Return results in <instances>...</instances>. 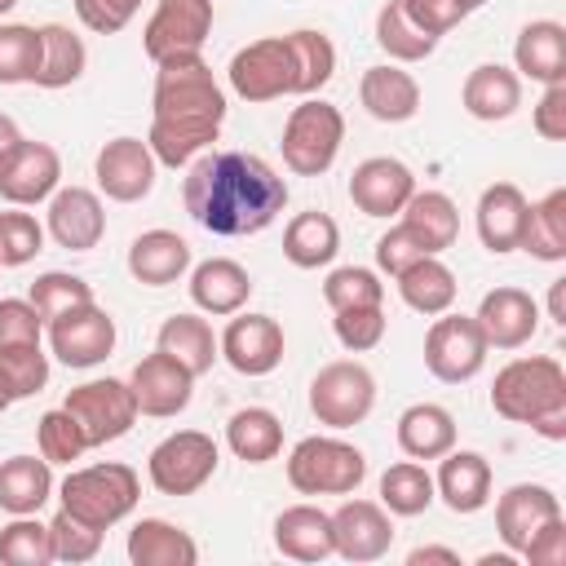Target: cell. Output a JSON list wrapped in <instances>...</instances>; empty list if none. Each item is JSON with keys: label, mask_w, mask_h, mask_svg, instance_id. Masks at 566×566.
Returning a JSON list of instances; mask_svg holds the SVG:
<instances>
[{"label": "cell", "mask_w": 566, "mask_h": 566, "mask_svg": "<svg viewBox=\"0 0 566 566\" xmlns=\"http://www.w3.org/2000/svg\"><path fill=\"white\" fill-rule=\"evenodd\" d=\"M208 31H212V0H159L142 31V49L159 66L168 57L199 53Z\"/></svg>", "instance_id": "7c38bea8"}, {"label": "cell", "mask_w": 566, "mask_h": 566, "mask_svg": "<svg viewBox=\"0 0 566 566\" xmlns=\"http://www.w3.org/2000/svg\"><path fill=\"white\" fill-rule=\"evenodd\" d=\"M358 102L380 124H402L420 111V84L402 66H367L358 80Z\"/></svg>", "instance_id": "484cf974"}, {"label": "cell", "mask_w": 566, "mask_h": 566, "mask_svg": "<svg viewBox=\"0 0 566 566\" xmlns=\"http://www.w3.org/2000/svg\"><path fill=\"white\" fill-rule=\"evenodd\" d=\"M128 389H133V398H137V416L164 420V416H177V411L190 407L195 376H190L172 354L155 349V354H146V358L133 367Z\"/></svg>", "instance_id": "e0dca14e"}, {"label": "cell", "mask_w": 566, "mask_h": 566, "mask_svg": "<svg viewBox=\"0 0 566 566\" xmlns=\"http://www.w3.org/2000/svg\"><path fill=\"white\" fill-rule=\"evenodd\" d=\"M62 407L75 416L88 447H106V442L124 438L137 424V398H133L128 380H115V376L75 385Z\"/></svg>", "instance_id": "9c48e42d"}, {"label": "cell", "mask_w": 566, "mask_h": 566, "mask_svg": "<svg viewBox=\"0 0 566 566\" xmlns=\"http://www.w3.org/2000/svg\"><path fill=\"white\" fill-rule=\"evenodd\" d=\"M398 4L429 35H447L451 27H460L473 13V0H398Z\"/></svg>", "instance_id": "db71d44e"}, {"label": "cell", "mask_w": 566, "mask_h": 566, "mask_svg": "<svg viewBox=\"0 0 566 566\" xmlns=\"http://www.w3.org/2000/svg\"><path fill=\"white\" fill-rule=\"evenodd\" d=\"M473 318L482 327L486 349H522L539 327V305L522 287H491Z\"/></svg>", "instance_id": "7402d4cb"}, {"label": "cell", "mask_w": 566, "mask_h": 566, "mask_svg": "<svg viewBox=\"0 0 566 566\" xmlns=\"http://www.w3.org/2000/svg\"><path fill=\"white\" fill-rule=\"evenodd\" d=\"M332 544L345 562H380L394 544L389 509L376 500H345L332 513Z\"/></svg>", "instance_id": "ac0fdd59"}, {"label": "cell", "mask_w": 566, "mask_h": 566, "mask_svg": "<svg viewBox=\"0 0 566 566\" xmlns=\"http://www.w3.org/2000/svg\"><path fill=\"white\" fill-rule=\"evenodd\" d=\"M433 500H438V491H433V478L420 460L407 455V460H398L380 473V504L389 509V517H416Z\"/></svg>", "instance_id": "60d3db41"}, {"label": "cell", "mask_w": 566, "mask_h": 566, "mask_svg": "<svg viewBox=\"0 0 566 566\" xmlns=\"http://www.w3.org/2000/svg\"><path fill=\"white\" fill-rule=\"evenodd\" d=\"M9 402H13V398H9V389H4V380H0V411H9Z\"/></svg>", "instance_id": "e7e4bbea"}, {"label": "cell", "mask_w": 566, "mask_h": 566, "mask_svg": "<svg viewBox=\"0 0 566 566\" xmlns=\"http://www.w3.org/2000/svg\"><path fill=\"white\" fill-rule=\"evenodd\" d=\"M128 562L133 566H195L199 544L164 517H142L128 531Z\"/></svg>", "instance_id": "d6a6232c"}, {"label": "cell", "mask_w": 566, "mask_h": 566, "mask_svg": "<svg viewBox=\"0 0 566 566\" xmlns=\"http://www.w3.org/2000/svg\"><path fill=\"white\" fill-rule=\"evenodd\" d=\"M62 181V159L49 142H27L18 137L4 159H0V199L13 208H35L44 203Z\"/></svg>", "instance_id": "4fadbf2b"}, {"label": "cell", "mask_w": 566, "mask_h": 566, "mask_svg": "<svg viewBox=\"0 0 566 566\" xmlns=\"http://www.w3.org/2000/svg\"><path fill=\"white\" fill-rule=\"evenodd\" d=\"M553 517H562V500L539 482H517L495 500V531H500L504 548L517 557Z\"/></svg>", "instance_id": "d6986e66"}, {"label": "cell", "mask_w": 566, "mask_h": 566, "mask_svg": "<svg viewBox=\"0 0 566 566\" xmlns=\"http://www.w3.org/2000/svg\"><path fill=\"white\" fill-rule=\"evenodd\" d=\"M137 4H142V0H75V13H80V22H84L88 31L115 35V31H124V27L133 22Z\"/></svg>", "instance_id": "6f0895ef"}, {"label": "cell", "mask_w": 566, "mask_h": 566, "mask_svg": "<svg viewBox=\"0 0 566 566\" xmlns=\"http://www.w3.org/2000/svg\"><path fill=\"white\" fill-rule=\"evenodd\" d=\"M0 562L4 566H49L53 562L49 526L35 522V513H22L9 526H0Z\"/></svg>", "instance_id": "ee69618b"}, {"label": "cell", "mask_w": 566, "mask_h": 566, "mask_svg": "<svg viewBox=\"0 0 566 566\" xmlns=\"http://www.w3.org/2000/svg\"><path fill=\"white\" fill-rule=\"evenodd\" d=\"M424 562L460 566V553H455V548H438V544H424V548H411V553H407V566H424Z\"/></svg>", "instance_id": "94428289"}, {"label": "cell", "mask_w": 566, "mask_h": 566, "mask_svg": "<svg viewBox=\"0 0 566 566\" xmlns=\"http://www.w3.org/2000/svg\"><path fill=\"white\" fill-rule=\"evenodd\" d=\"M150 106H155V115H150L146 146L168 168H181L199 150H208L226 119V93L212 80V66L203 62V53L159 62Z\"/></svg>", "instance_id": "7a4b0ae2"}, {"label": "cell", "mask_w": 566, "mask_h": 566, "mask_svg": "<svg viewBox=\"0 0 566 566\" xmlns=\"http://www.w3.org/2000/svg\"><path fill=\"white\" fill-rule=\"evenodd\" d=\"M442 464H438V478H433V491L442 495V504L451 509V513H478V509H486V500H491V464H486V455H478V451H447V455H438Z\"/></svg>", "instance_id": "cb8c5ba5"}, {"label": "cell", "mask_w": 566, "mask_h": 566, "mask_svg": "<svg viewBox=\"0 0 566 566\" xmlns=\"http://www.w3.org/2000/svg\"><path fill=\"white\" fill-rule=\"evenodd\" d=\"M323 301L332 310H354V305H380L385 301V283L376 270L367 265H340L327 274L323 283Z\"/></svg>", "instance_id": "7dc6e473"}, {"label": "cell", "mask_w": 566, "mask_h": 566, "mask_svg": "<svg viewBox=\"0 0 566 566\" xmlns=\"http://www.w3.org/2000/svg\"><path fill=\"white\" fill-rule=\"evenodd\" d=\"M283 44H287V57H292V93H301V97L318 93L336 71L332 40L323 31H287Z\"/></svg>", "instance_id": "b9f144b4"}, {"label": "cell", "mask_w": 566, "mask_h": 566, "mask_svg": "<svg viewBox=\"0 0 566 566\" xmlns=\"http://www.w3.org/2000/svg\"><path fill=\"white\" fill-rule=\"evenodd\" d=\"M513 62L535 84H566V27L553 18L526 22L513 44Z\"/></svg>", "instance_id": "d4e9b609"}, {"label": "cell", "mask_w": 566, "mask_h": 566, "mask_svg": "<svg viewBox=\"0 0 566 566\" xmlns=\"http://www.w3.org/2000/svg\"><path fill=\"white\" fill-rule=\"evenodd\" d=\"M398 447L411 460H438L455 447V416L438 402H411L398 416Z\"/></svg>", "instance_id": "1f68e13d"}, {"label": "cell", "mask_w": 566, "mask_h": 566, "mask_svg": "<svg viewBox=\"0 0 566 566\" xmlns=\"http://www.w3.org/2000/svg\"><path fill=\"white\" fill-rule=\"evenodd\" d=\"M49 535H53V562L80 566V562H93L97 548H102V531L80 522V517H71L66 509H57V517L49 522Z\"/></svg>", "instance_id": "816d5d0a"}, {"label": "cell", "mask_w": 566, "mask_h": 566, "mask_svg": "<svg viewBox=\"0 0 566 566\" xmlns=\"http://www.w3.org/2000/svg\"><path fill=\"white\" fill-rule=\"evenodd\" d=\"M248 296H252V274L230 256H208L190 270V301L203 314H217V318L239 314Z\"/></svg>", "instance_id": "603a6c76"}, {"label": "cell", "mask_w": 566, "mask_h": 566, "mask_svg": "<svg viewBox=\"0 0 566 566\" xmlns=\"http://www.w3.org/2000/svg\"><path fill=\"white\" fill-rule=\"evenodd\" d=\"M84 66H88V49L71 27L62 22L40 27V71H35L40 88H66L84 75Z\"/></svg>", "instance_id": "d590c367"}, {"label": "cell", "mask_w": 566, "mask_h": 566, "mask_svg": "<svg viewBox=\"0 0 566 566\" xmlns=\"http://www.w3.org/2000/svg\"><path fill=\"white\" fill-rule=\"evenodd\" d=\"M460 102L473 119H509L517 106H522V75L500 66V62H482L464 75V88H460Z\"/></svg>", "instance_id": "83f0119b"}, {"label": "cell", "mask_w": 566, "mask_h": 566, "mask_svg": "<svg viewBox=\"0 0 566 566\" xmlns=\"http://www.w3.org/2000/svg\"><path fill=\"white\" fill-rule=\"evenodd\" d=\"M398 296L407 301V310L433 318L455 305V274L438 256H420L398 274Z\"/></svg>", "instance_id": "ab89813d"}, {"label": "cell", "mask_w": 566, "mask_h": 566, "mask_svg": "<svg viewBox=\"0 0 566 566\" xmlns=\"http://www.w3.org/2000/svg\"><path fill=\"white\" fill-rule=\"evenodd\" d=\"M332 332H336V340H340L349 354H367V349H376V345L385 340V310H380V305L336 310Z\"/></svg>", "instance_id": "f5cc1de1"}, {"label": "cell", "mask_w": 566, "mask_h": 566, "mask_svg": "<svg viewBox=\"0 0 566 566\" xmlns=\"http://www.w3.org/2000/svg\"><path fill=\"white\" fill-rule=\"evenodd\" d=\"M49 234L66 252H88L106 234V208L84 186H57L49 195Z\"/></svg>", "instance_id": "44dd1931"}, {"label": "cell", "mask_w": 566, "mask_h": 566, "mask_svg": "<svg viewBox=\"0 0 566 566\" xmlns=\"http://www.w3.org/2000/svg\"><path fill=\"white\" fill-rule=\"evenodd\" d=\"M340 248V230L327 212H296L283 230V256L296 265V270H318L336 256Z\"/></svg>", "instance_id": "74e56055"}, {"label": "cell", "mask_w": 566, "mask_h": 566, "mask_svg": "<svg viewBox=\"0 0 566 566\" xmlns=\"http://www.w3.org/2000/svg\"><path fill=\"white\" fill-rule=\"evenodd\" d=\"M40 332H44V318L35 314L31 301H0V345H40Z\"/></svg>", "instance_id": "11a10c76"}, {"label": "cell", "mask_w": 566, "mask_h": 566, "mask_svg": "<svg viewBox=\"0 0 566 566\" xmlns=\"http://www.w3.org/2000/svg\"><path fill=\"white\" fill-rule=\"evenodd\" d=\"M411 195H416V177L394 155H371L349 177V199L363 217H394Z\"/></svg>", "instance_id": "ffe728a7"}, {"label": "cell", "mask_w": 566, "mask_h": 566, "mask_svg": "<svg viewBox=\"0 0 566 566\" xmlns=\"http://www.w3.org/2000/svg\"><path fill=\"white\" fill-rule=\"evenodd\" d=\"M155 168H159V159L150 155V146L142 137H115V142H106L97 150V164H93L97 190L106 199H115V203L146 199L150 186H155Z\"/></svg>", "instance_id": "9a60e30c"}, {"label": "cell", "mask_w": 566, "mask_h": 566, "mask_svg": "<svg viewBox=\"0 0 566 566\" xmlns=\"http://www.w3.org/2000/svg\"><path fill=\"white\" fill-rule=\"evenodd\" d=\"M226 447L248 464H265L283 451V420L270 407H243L226 424Z\"/></svg>", "instance_id": "f35d334b"}, {"label": "cell", "mask_w": 566, "mask_h": 566, "mask_svg": "<svg viewBox=\"0 0 566 566\" xmlns=\"http://www.w3.org/2000/svg\"><path fill=\"white\" fill-rule=\"evenodd\" d=\"M217 460L221 451L203 429H177L150 451L146 473L159 495H195L217 473Z\"/></svg>", "instance_id": "ba28073f"}, {"label": "cell", "mask_w": 566, "mask_h": 566, "mask_svg": "<svg viewBox=\"0 0 566 566\" xmlns=\"http://www.w3.org/2000/svg\"><path fill=\"white\" fill-rule=\"evenodd\" d=\"M526 221V195L513 181H495L478 199V239L491 252H513Z\"/></svg>", "instance_id": "f546056e"}, {"label": "cell", "mask_w": 566, "mask_h": 566, "mask_svg": "<svg viewBox=\"0 0 566 566\" xmlns=\"http://www.w3.org/2000/svg\"><path fill=\"white\" fill-rule=\"evenodd\" d=\"M486 363V340L473 314H433V327L424 336V367L442 385H464L482 371Z\"/></svg>", "instance_id": "30bf717a"}, {"label": "cell", "mask_w": 566, "mask_h": 566, "mask_svg": "<svg viewBox=\"0 0 566 566\" xmlns=\"http://www.w3.org/2000/svg\"><path fill=\"white\" fill-rule=\"evenodd\" d=\"M0 380L9 398H31L49 385V354L40 345H0Z\"/></svg>", "instance_id": "bcb514c9"}, {"label": "cell", "mask_w": 566, "mask_h": 566, "mask_svg": "<svg viewBox=\"0 0 566 566\" xmlns=\"http://www.w3.org/2000/svg\"><path fill=\"white\" fill-rule=\"evenodd\" d=\"M562 287H566V279H557L553 292H548V318L553 323H566V314H562Z\"/></svg>", "instance_id": "be15d7a7"}, {"label": "cell", "mask_w": 566, "mask_h": 566, "mask_svg": "<svg viewBox=\"0 0 566 566\" xmlns=\"http://www.w3.org/2000/svg\"><path fill=\"white\" fill-rule=\"evenodd\" d=\"M40 71V27L0 22V84H35Z\"/></svg>", "instance_id": "f6af8a7d"}, {"label": "cell", "mask_w": 566, "mask_h": 566, "mask_svg": "<svg viewBox=\"0 0 566 566\" xmlns=\"http://www.w3.org/2000/svg\"><path fill=\"white\" fill-rule=\"evenodd\" d=\"M155 349L172 354L190 376L212 371V363L221 358L217 336H212L208 318H199V314H172V318H164V327H159V336H155Z\"/></svg>", "instance_id": "e575fe53"}, {"label": "cell", "mask_w": 566, "mask_h": 566, "mask_svg": "<svg viewBox=\"0 0 566 566\" xmlns=\"http://www.w3.org/2000/svg\"><path fill=\"white\" fill-rule=\"evenodd\" d=\"M53 495V464L40 455H9L0 464V509L22 517V513H40L44 500Z\"/></svg>", "instance_id": "836d02e7"}, {"label": "cell", "mask_w": 566, "mask_h": 566, "mask_svg": "<svg viewBox=\"0 0 566 566\" xmlns=\"http://www.w3.org/2000/svg\"><path fill=\"white\" fill-rule=\"evenodd\" d=\"M371 407H376V376L354 358H336L318 367V376L310 380V411L327 429H349L367 420Z\"/></svg>", "instance_id": "52a82bcc"}, {"label": "cell", "mask_w": 566, "mask_h": 566, "mask_svg": "<svg viewBox=\"0 0 566 566\" xmlns=\"http://www.w3.org/2000/svg\"><path fill=\"white\" fill-rule=\"evenodd\" d=\"M274 548L292 562H323L336 553L332 544V513L314 504H292L274 517Z\"/></svg>", "instance_id": "f1b7e54d"}, {"label": "cell", "mask_w": 566, "mask_h": 566, "mask_svg": "<svg viewBox=\"0 0 566 566\" xmlns=\"http://www.w3.org/2000/svg\"><path fill=\"white\" fill-rule=\"evenodd\" d=\"M35 252H44V226L31 212H0V265L18 270L27 261H35Z\"/></svg>", "instance_id": "f907efd6"}, {"label": "cell", "mask_w": 566, "mask_h": 566, "mask_svg": "<svg viewBox=\"0 0 566 566\" xmlns=\"http://www.w3.org/2000/svg\"><path fill=\"white\" fill-rule=\"evenodd\" d=\"M226 75L243 102H274L283 93H292V57H287L283 35H265V40H252L248 49H239L230 57Z\"/></svg>", "instance_id": "5bb4252c"}, {"label": "cell", "mask_w": 566, "mask_h": 566, "mask_svg": "<svg viewBox=\"0 0 566 566\" xmlns=\"http://www.w3.org/2000/svg\"><path fill=\"white\" fill-rule=\"evenodd\" d=\"M376 44H380L394 62H420V57H429V53L438 49V35L420 31V27L402 13V4L389 0V4H380V13H376Z\"/></svg>", "instance_id": "7bdbcfd3"}, {"label": "cell", "mask_w": 566, "mask_h": 566, "mask_svg": "<svg viewBox=\"0 0 566 566\" xmlns=\"http://www.w3.org/2000/svg\"><path fill=\"white\" fill-rule=\"evenodd\" d=\"M345 142V115L332 102H301L283 124V164L296 177H323Z\"/></svg>", "instance_id": "8992f818"}, {"label": "cell", "mask_w": 566, "mask_h": 566, "mask_svg": "<svg viewBox=\"0 0 566 566\" xmlns=\"http://www.w3.org/2000/svg\"><path fill=\"white\" fill-rule=\"evenodd\" d=\"M522 557H526L531 566H566V517H553V522L522 548Z\"/></svg>", "instance_id": "91938a15"}, {"label": "cell", "mask_w": 566, "mask_h": 566, "mask_svg": "<svg viewBox=\"0 0 566 566\" xmlns=\"http://www.w3.org/2000/svg\"><path fill=\"white\" fill-rule=\"evenodd\" d=\"M31 305H35V314L49 323V318H57V314H66L71 305H84V301H93V287L80 279V274H66V270H49V274H40L35 283H31V296H27Z\"/></svg>", "instance_id": "c3c4849f"}, {"label": "cell", "mask_w": 566, "mask_h": 566, "mask_svg": "<svg viewBox=\"0 0 566 566\" xmlns=\"http://www.w3.org/2000/svg\"><path fill=\"white\" fill-rule=\"evenodd\" d=\"M49 349L57 363L66 367H97L102 358H111L115 349V318L97 305V301H84V305H71L66 314L49 318Z\"/></svg>", "instance_id": "8fae6325"}, {"label": "cell", "mask_w": 566, "mask_h": 566, "mask_svg": "<svg viewBox=\"0 0 566 566\" xmlns=\"http://www.w3.org/2000/svg\"><path fill=\"white\" fill-rule=\"evenodd\" d=\"M367 478V455L345 438H301L287 455V482L301 495H354Z\"/></svg>", "instance_id": "5b68a950"}, {"label": "cell", "mask_w": 566, "mask_h": 566, "mask_svg": "<svg viewBox=\"0 0 566 566\" xmlns=\"http://www.w3.org/2000/svg\"><path fill=\"white\" fill-rule=\"evenodd\" d=\"M517 248H526L539 261H566V190L562 186L548 190L539 203H526Z\"/></svg>", "instance_id": "8d00e7d4"}, {"label": "cell", "mask_w": 566, "mask_h": 566, "mask_svg": "<svg viewBox=\"0 0 566 566\" xmlns=\"http://www.w3.org/2000/svg\"><path fill=\"white\" fill-rule=\"evenodd\" d=\"M491 407L495 416L513 424H531L539 438L562 442L566 438V371L548 354L513 358L495 371L491 385Z\"/></svg>", "instance_id": "3957f363"}, {"label": "cell", "mask_w": 566, "mask_h": 566, "mask_svg": "<svg viewBox=\"0 0 566 566\" xmlns=\"http://www.w3.org/2000/svg\"><path fill=\"white\" fill-rule=\"evenodd\" d=\"M217 349L239 376H270L283 363V327L270 314H239L217 336Z\"/></svg>", "instance_id": "2e32d148"}, {"label": "cell", "mask_w": 566, "mask_h": 566, "mask_svg": "<svg viewBox=\"0 0 566 566\" xmlns=\"http://www.w3.org/2000/svg\"><path fill=\"white\" fill-rule=\"evenodd\" d=\"M137 495H142V482L128 464L119 460H106V464H88V469H71L66 482L57 486V500L71 517L97 526V531H111L115 522H124L133 509H137Z\"/></svg>", "instance_id": "277c9868"}, {"label": "cell", "mask_w": 566, "mask_h": 566, "mask_svg": "<svg viewBox=\"0 0 566 566\" xmlns=\"http://www.w3.org/2000/svg\"><path fill=\"white\" fill-rule=\"evenodd\" d=\"M181 203L208 234H221V239L261 234L283 212L287 181L261 155L212 150V155H199L190 164L186 186H181Z\"/></svg>", "instance_id": "6da1fadb"}, {"label": "cell", "mask_w": 566, "mask_h": 566, "mask_svg": "<svg viewBox=\"0 0 566 566\" xmlns=\"http://www.w3.org/2000/svg\"><path fill=\"white\" fill-rule=\"evenodd\" d=\"M13 4H18V0H0V13H9V9H13Z\"/></svg>", "instance_id": "03108f58"}, {"label": "cell", "mask_w": 566, "mask_h": 566, "mask_svg": "<svg viewBox=\"0 0 566 566\" xmlns=\"http://www.w3.org/2000/svg\"><path fill=\"white\" fill-rule=\"evenodd\" d=\"M420 256H429V252L407 234V226H402V221H398L389 234H380V239H376V270H380V274H389V279H398V274H402L411 261H420Z\"/></svg>", "instance_id": "9f6ffc18"}, {"label": "cell", "mask_w": 566, "mask_h": 566, "mask_svg": "<svg viewBox=\"0 0 566 566\" xmlns=\"http://www.w3.org/2000/svg\"><path fill=\"white\" fill-rule=\"evenodd\" d=\"M35 442H40V455L49 464H71V460H80L88 451V442H84V433H80V424H75V416L66 407H53V411L40 416Z\"/></svg>", "instance_id": "681fc988"}, {"label": "cell", "mask_w": 566, "mask_h": 566, "mask_svg": "<svg viewBox=\"0 0 566 566\" xmlns=\"http://www.w3.org/2000/svg\"><path fill=\"white\" fill-rule=\"evenodd\" d=\"M478 4H486V0H473V9H478Z\"/></svg>", "instance_id": "003e7915"}, {"label": "cell", "mask_w": 566, "mask_h": 566, "mask_svg": "<svg viewBox=\"0 0 566 566\" xmlns=\"http://www.w3.org/2000/svg\"><path fill=\"white\" fill-rule=\"evenodd\" d=\"M190 270V243L177 230H146L128 248V274L146 287H168Z\"/></svg>", "instance_id": "4316f807"}, {"label": "cell", "mask_w": 566, "mask_h": 566, "mask_svg": "<svg viewBox=\"0 0 566 566\" xmlns=\"http://www.w3.org/2000/svg\"><path fill=\"white\" fill-rule=\"evenodd\" d=\"M402 226H407V234H411L429 256L447 252V248L460 239V212H455L451 195H442V190H416V195L402 203Z\"/></svg>", "instance_id": "4dcf8cb0"}, {"label": "cell", "mask_w": 566, "mask_h": 566, "mask_svg": "<svg viewBox=\"0 0 566 566\" xmlns=\"http://www.w3.org/2000/svg\"><path fill=\"white\" fill-rule=\"evenodd\" d=\"M531 124L544 142H566V84H544V97L535 102Z\"/></svg>", "instance_id": "680465c9"}, {"label": "cell", "mask_w": 566, "mask_h": 566, "mask_svg": "<svg viewBox=\"0 0 566 566\" xmlns=\"http://www.w3.org/2000/svg\"><path fill=\"white\" fill-rule=\"evenodd\" d=\"M18 137H22V133H18V124H13V119L0 111V159H4V150H9Z\"/></svg>", "instance_id": "6125c7cd"}]
</instances>
